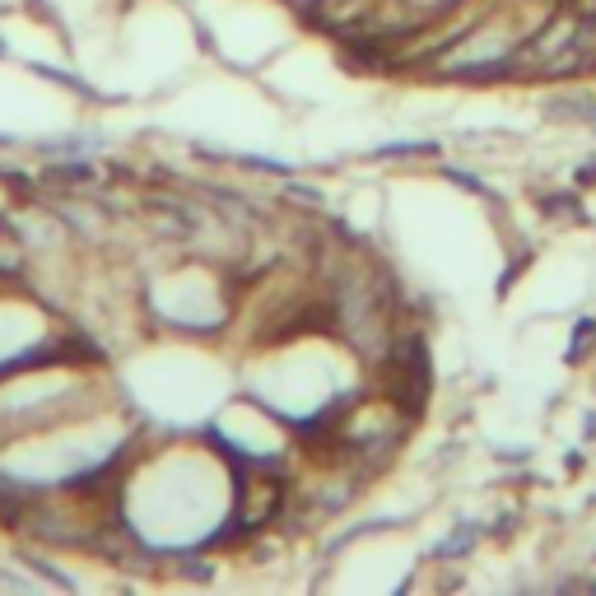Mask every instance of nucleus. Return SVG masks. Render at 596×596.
I'll list each match as a JSON object with an SVG mask.
<instances>
[{
	"label": "nucleus",
	"mask_w": 596,
	"mask_h": 596,
	"mask_svg": "<svg viewBox=\"0 0 596 596\" xmlns=\"http://www.w3.org/2000/svg\"><path fill=\"white\" fill-rule=\"evenodd\" d=\"M475 536H480V527H471V522H466V527H457V536H452V541H443V545H438V555H443V559H457V555H466V550H471V545H475Z\"/></svg>",
	"instance_id": "f257e3e1"
},
{
	"label": "nucleus",
	"mask_w": 596,
	"mask_h": 596,
	"mask_svg": "<svg viewBox=\"0 0 596 596\" xmlns=\"http://www.w3.org/2000/svg\"><path fill=\"white\" fill-rule=\"evenodd\" d=\"M541 210L550 219H559V215H569L573 224H578V219H583V210H578V201H573L569 191H564V196H541Z\"/></svg>",
	"instance_id": "f03ea898"
},
{
	"label": "nucleus",
	"mask_w": 596,
	"mask_h": 596,
	"mask_svg": "<svg viewBox=\"0 0 596 596\" xmlns=\"http://www.w3.org/2000/svg\"><path fill=\"white\" fill-rule=\"evenodd\" d=\"M596 340V322L592 317H583L578 322V331H573V345H569V364H583V354H587V345Z\"/></svg>",
	"instance_id": "7ed1b4c3"
},
{
	"label": "nucleus",
	"mask_w": 596,
	"mask_h": 596,
	"mask_svg": "<svg viewBox=\"0 0 596 596\" xmlns=\"http://www.w3.org/2000/svg\"><path fill=\"white\" fill-rule=\"evenodd\" d=\"M578 182H583V187H587V182H596V163H587L583 173H578Z\"/></svg>",
	"instance_id": "20e7f679"
},
{
	"label": "nucleus",
	"mask_w": 596,
	"mask_h": 596,
	"mask_svg": "<svg viewBox=\"0 0 596 596\" xmlns=\"http://www.w3.org/2000/svg\"><path fill=\"white\" fill-rule=\"evenodd\" d=\"M0 52H5V47H0Z\"/></svg>",
	"instance_id": "39448f33"
}]
</instances>
